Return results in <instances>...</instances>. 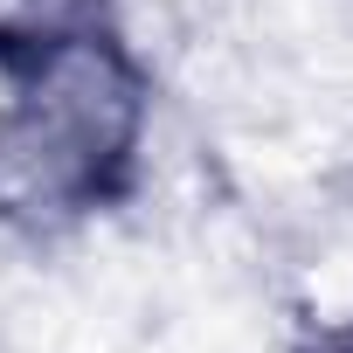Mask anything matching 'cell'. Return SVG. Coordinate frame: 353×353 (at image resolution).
Masks as SVG:
<instances>
[{
  "label": "cell",
  "mask_w": 353,
  "mask_h": 353,
  "mask_svg": "<svg viewBox=\"0 0 353 353\" xmlns=\"http://www.w3.org/2000/svg\"><path fill=\"white\" fill-rule=\"evenodd\" d=\"M298 353H353V319H339V325H319V332H305V339H298Z\"/></svg>",
  "instance_id": "cell-2"
},
{
  "label": "cell",
  "mask_w": 353,
  "mask_h": 353,
  "mask_svg": "<svg viewBox=\"0 0 353 353\" xmlns=\"http://www.w3.org/2000/svg\"><path fill=\"white\" fill-rule=\"evenodd\" d=\"M152 70L111 0L0 8V215L56 236L139 194Z\"/></svg>",
  "instance_id": "cell-1"
}]
</instances>
